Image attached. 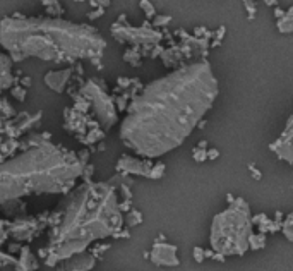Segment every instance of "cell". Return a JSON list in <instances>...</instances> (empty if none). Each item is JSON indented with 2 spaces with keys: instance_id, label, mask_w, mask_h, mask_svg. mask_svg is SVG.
<instances>
[{
  "instance_id": "ffe728a7",
  "label": "cell",
  "mask_w": 293,
  "mask_h": 271,
  "mask_svg": "<svg viewBox=\"0 0 293 271\" xmlns=\"http://www.w3.org/2000/svg\"><path fill=\"white\" fill-rule=\"evenodd\" d=\"M170 21H172V17H170V15H156V17H154V21H153V26L161 28V26L170 24Z\"/></svg>"
},
{
  "instance_id": "5bb4252c",
  "label": "cell",
  "mask_w": 293,
  "mask_h": 271,
  "mask_svg": "<svg viewBox=\"0 0 293 271\" xmlns=\"http://www.w3.org/2000/svg\"><path fill=\"white\" fill-rule=\"evenodd\" d=\"M139 5H141V9L144 10V14H146V17H148V19L156 17V9H154L153 3L149 2V0H141V2H139Z\"/></svg>"
},
{
  "instance_id": "52a82bcc",
  "label": "cell",
  "mask_w": 293,
  "mask_h": 271,
  "mask_svg": "<svg viewBox=\"0 0 293 271\" xmlns=\"http://www.w3.org/2000/svg\"><path fill=\"white\" fill-rule=\"evenodd\" d=\"M111 33L117 38L118 41H129L132 45H144V46H151V45H158L161 40H163V34L158 33L156 29H151L149 24L146 22L142 28H132V26L125 24L122 26L120 22L113 24L111 28Z\"/></svg>"
},
{
  "instance_id": "2e32d148",
  "label": "cell",
  "mask_w": 293,
  "mask_h": 271,
  "mask_svg": "<svg viewBox=\"0 0 293 271\" xmlns=\"http://www.w3.org/2000/svg\"><path fill=\"white\" fill-rule=\"evenodd\" d=\"M163 175H165V163H161V161H158V163L153 166L151 175H149V179H161V177H163Z\"/></svg>"
},
{
  "instance_id": "484cf974",
  "label": "cell",
  "mask_w": 293,
  "mask_h": 271,
  "mask_svg": "<svg viewBox=\"0 0 293 271\" xmlns=\"http://www.w3.org/2000/svg\"><path fill=\"white\" fill-rule=\"evenodd\" d=\"M206 31H207V28H204V26H199V28L194 29V36H195V38H204Z\"/></svg>"
},
{
  "instance_id": "d6986e66",
  "label": "cell",
  "mask_w": 293,
  "mask_h": 271,
  "mask_svg": "<svg viewBox=\"0 0 293 271\" xmlns=\"http://www.w3.org/2000/svg\"><path fill=\"white\" fill-rule=\"evenodd\" d=\"M192 158H194L195 161H206L207 160V149H200V148H195L192 151Z\"/></svg>"
},
{
  "instance_id": "4316f807",
  "label": "cell",
  "mask_w": 293,
  "mask_h": 271,
  "mask_svg": "<svg viewBox=\"0 0 293 271\" xmlns=\"http://www.w3.org/2000/svg\"><path fill=\"white\" fill-rule=\"evenodd\" d=\"M285 12H287V10H281L280 7H275V17H276V19L285 17Z\"/></svg>"
},
{
  "instance_id": "8992f818",
  "label": "cell",
  "mask_w": 293,
  "mask_h": 271,
  "mask_svg": "<svg viewBox=\"0 0 293 271\" xmlns=\"http://www.w3.org/2000/svg\"><path fill=\"white\" fill-rule=\"evenodd\" d=\"M83 95L88 100V103L95 108L96 117L103 124V127H111L113 122L117 121V110H115L113 100L106 95L105 90L99 86L96 81H90L83 88Z\"/></svg>"
},
{
  "instance_id": "d4e9b609",
  "label": "cell",
  "mask_w": 293,
  "mask_h": 271,
  "mask_svg": "<svg viewBox=\"0 0 293 271\" xmlns=\"http://www.w3.org/2000/svg\"><path fill=\"white\" fill-rule=\"evenodd\" d=\"M225 33H226V28H225V26H219L218 31H216V34H214V40L223 41V38H225Z\"/></svg>"
},
{
  "instance_id": "9a60e30c",
  "label": "cell",
  "mask_w": 293,
  "mask_h": 271,
  "mask_svg": "<svg viewBox=\"0 0 293 271\" xmlns=\"http://www.w3.org/2000/svg\"><path fill=\"white\" fill-rule=\"evenodd\" d=\"M141 222H142V215L136 210H132L129 213V216H127V223H129V227H136Z\"/></svg>"
},
{
  "instance_id": "6da1fadb",
  "label": "cell",
  "mask_w": 293,
  "mask_h": 271,
  "mask_svg": "<svg viewBox=\"0 0 293 271\" xmlns=\"http://www.w3.org/2000/svg\"><path fill=\"white\" fill-rule=\"evenodd\" d=\"M218 93V79L206 59L182 65L134 96L120 139L144 160L163 156L191 136L213 108Z\"/></svg>"
},
{
  "instance_id": "e0dca14e",
  "label": "cell",
  "mask_w": 293,
  "mask_h": 271,
  "mask_svg": "<svg viewBox=\"0 0 293 271\" xmlns=\"http://www.w3.org/2000/svg\"><path fill=\"white\" fill-rule=\"evenodd\" d=\"M141 55H142V53H139L137 48H132L130 52H127L125 55H123V59H125L127 62H130V64L137 65L139 64V57H141Z\"/></svg>"
},
{
  "instance_id": "7a4b0ae2",
  "label": "cell",
  "mask_w": 293,
  "mask_h": 271,
  "mask_svg": "<svg viewBox=\"0 0 293 271\" xmlns=\"http://www.w3.org/2000/svg\"><path fill=\"white\" fill-rule=\"evenodd\" d=\"M0 43L14 60L36 57L53 62L95 60L106 46L96 29L59 19H3Z\"/></svg>"
},
{
  "instance_id": "4dcf8cb0",
  "label": "cell",
  "mask_w": 293,
  "mask_h": 271,
  "mask_svg": "<svg viewBox=\"0 0 293 271\" xmlns=\"http://www.w3.org/2000/svg\"><path fill=\"white\" fill-rule=\"evenodd\" d=\"M285 15H288V17H293V5L287 10V12H285Z\"/></svg>"
},
{
  "instance_id": "7c38bea8",
  "label": "cell",
  "mask_w": 293,
  "mask_h": 271,
  "mask_svg": "<svg viewBox=\"0 0 293 271\" xmlns=\"http://www.w3.org/2000/svg\"><path fill=\"white\" fill-rule=\"evenodd\" d=\"M69 79V71H62V72H50L48 76H46V84H48L52 90L55 91H62V88H64V83Z\"/></svg>"
},
{
  "instance_id": "44dd1931",
  "label": "cell",
  "mask_w": 293,
  "mask_h": 271,
  "mask_svg": "<svg viewBox=\"0 0 293 271\" xmlns=\"http://www.w3.org/2000/svg\"><path fill=\"white\" fill-rule=\"evenodd\" d=\"M192 258L197 263H202L204 259H206V249H202V247H194V249H192Z\"/></svg>"
},
{
  "instance_id": "3957f363",
  "label": "cell",
  "mask_w": 293,
  "mask_h": 271,
  "mask_svg": "<svg viewBox=\"0 0 293 271\" xmlns=\"http://www.w3.org/2000/svg\"><path fill=\"white\" fill-rule=\"evenodd\" d=\"M122 223V210L115 189L108 184L84 185L67 206L52 241L48 263L52 265V261L81 254L93 241L115 235Z\"/></svg>"
},
{
  "instance_id": "5b68a950",
  "label": "cell",
  "mask_w": 293,
  "mask_h": 271,
  "mask_svg": "<svg viewBox=\"0 0 293 271\" xmlns=\"http://www.w3.org/2000/svg\"><path fill=\"white\" fill-rule=\"evenodd\" d=\"M252 215L245 199L237 197L225 211L218 213L211 223L209 242L214 253L223 256H244L249 251Z\"/></svg>"
},
{
  "instance_id": "f1b7e54d",
  "label": "cell",
  "mask_w": 293,
  "mask_h": 271,
  "mask_svg": "<svg viewBox=\"0 0 293 271\" xmlns=\"http://www.w3.org/2000/svg\"><path fill=\"white\" fill-rule=\"evenodd\" d=\"M197 148H200V149H207V142H206V141H200Z\"/></svg>"
},
{
  "instance_id": "9c48e42d",
  "label": "cell",
  "mask_w": 293,
  "mask_h": 271,
  "mask_svg": "<svg viewBox=\"0 0 293 271\" xmlns=\"http://www.w3.org/2000/svg\"><path fill=\"white\" fill-rule=\"evenodd\" d=\"M149 258L156 266H179V256H177V246L168 242H154L151 253H149Z\"/></svg>"
},
{
  "instance_id": "1f68e13d",
  "label": "cell",
  "mask_w": 293,
  "mask_h": 271,
  "mask_svg": "<svg viewBox=\"0 0 293 271\" xmlns=\"http://www.w3.org/2000/svg\"><path fill=\"white\" fill-rule=\"evenodd\" d=\"M254 2H256V0H254Z\"/></svg>"
},
{
  "instance_id": "4fadbf2b",
  "label": "cell",
  "mask_w": 293,
  "mask_h": 271,
  "mask_svg": "<svg viewBox=\"0 0 293 271\" xmlns=\"http://www.w3.org/2000/svg\"><path fill=\"white\" fill-rule=\"evenodd\" d=\"M266 246V234H252L250 235V242H249V249L252 251H259Z\"/></svg>"
},
{
  "instance_id": "7402d4cb",
  "label": "cell",
  "mask_w": 293,
  "mask_h": 271,
  "mask_svg": "<svg viewBox=\"0 0 293 271\" xmlns=\"http://www.w3.org/2000/svg\"><path fill=\"white\" fill-rule=\"evenodd\" d=\"M281 230H283L285 237H287L290 242H293V225H288V223H283V227H281Z\"/></svg>"
},
{
  "instance_id": "8fae6325",
  "label": "cell",
  "mask_w": 293,
  "mask_h": 271,
  "mask_svg": "<svg viewBox=\"0 0 293 271\" xmlns=\"http://www.w3.org/2000/svg\"><path fill=\"white\" fill-rule=\"evenodd\" d=\"M12 60L0 52V90H5L12 84Z\"/></svg>"
},
{
  "instance_id": "83f0119b",
  "label": "cell",
  "mask_w": 293,
  "mask_h": 271,
  "mask_svg": "<svg viewBox=\"0 0 293 271\" xmlns=\"http://www.w3.org/2000/svg\"><path fill=\"white\" fill-rule=\"evenodd\" d=\"M278 2H280V0H264V3L266 5H269V7H276Z\"/></svg>"
},
{
  "instance_id": "cb8c5ba5",
  "label": "cell",
  "mask_w": 293,
  "mask_h": 271,
  "mask_svg": "<svg viewBox=\"0 0 293 271\" xmlns=\"http://www.w3.org/2000/svg\"><path fill=\"white\" fill-rule=\"evenodd\" d=\"M218 158H219V149H216V148L207 149V160L214 161V160H218Z\"/></svg>"
},
{
  "instance_id": "ba28073f",
  "label": "cell",
  "mask_w": 293,
  "mask_h": 271,
  "mask_svg": "<svg viewBox=\"0 0 293 271\" xmlns=\"http://www.w3.org/2000/svg\"><path fill=\"white\" fill-rule=\"evenodd\" d=\"M269 148L278 156V160H283L293 165V115L288 117L283 133L280 134V137Z\"/></svg>"
},
{
  "instance_id": "603a6c76",
  "label": "cell",
  "mask_w": 293,
  "mask_h": 271,
  "mask_svg": "<svg viewBox=\"0 0 293 271\" xmlns=\"http://www.w3.org/2000/svg\"><path fill=\"white\" fill-rule=\"evenodd\" d=\"M249 170H250V175H252L256 180H261V179H262V175H261L259 168H257L256 165H249Z\"/></svg>"
},
{
  "instance_id": "ac0fdd59",
  "label": "cell",
  "mask_w": 293,
  "mask_h": 271,
  "mask_svg": "<svg viewBox=\"0 0 293 271\" xmlns=\"http://www.w3.org/2000/svg\"><path fill=\"white\" fill-rule=\"evenodd\" d=\"M244 5L247 9V14H249V21H252V19L256 17V12H257L256 2H254V0H244Z\"/></svg>"
},
{
  "instance_id": "f546056e",
  "label": "cell",
  "mask_w": 293,
  "mask_h": 271,
  "mask_svg": "<svg viewBox=\"0 0 293 271\" xmlns=\"http://www.w3.org/2000/svg\"><path fill=\"white\" fill-rule=\"evenodd\" d=\"M221 45V41H218V40H214L213 43H211V48H218V46Z\"/></svg>"
},
{
  "instance_id": "30bf717a",
  "label": "cell",
  "mask_w": 293,
  "mask_h": 271,
  "mask_svg": "<svg viewBox=\"0 0 293 271\" xmlns=\"http://www.w3.org/2000/svg\"><path fill=\"white\" fill-rule=\"evenodd\" d=\"M153 166L154 165L151 163V160H139V158L123 154L117 163V170L118 172H123V173H134V175H142V177H148L149 179Z\"/></svg>"
},
{
  "instance_id": "277c9868",
  "label": "cell",
  "mask_w": 293,
  "mask_h": 271,
  "mask_svg": "<svg viewBox=\"0 0 293 271\" xmlns=\"http://www.w3.org/2000/svg\"><path fill=\"white\" fill-rule=\"evenodd\" d=\"M79 175H83V163L76 154L41 142L9 161L0 160V203L28 194L65 191Z\"/></svg>"
}]
</instances>
